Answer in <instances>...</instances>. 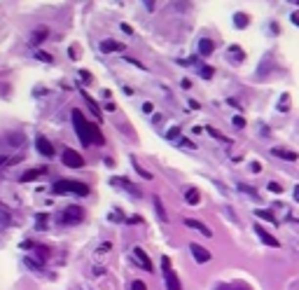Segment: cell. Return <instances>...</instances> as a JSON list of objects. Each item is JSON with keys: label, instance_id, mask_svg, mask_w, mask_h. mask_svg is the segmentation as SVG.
<instances>
[{"label": "cell", "instance_id": "cell-1", "mask_svg": "<svg viewBox=\"0 0 299 290\" xmlns=\"http://www.w3.org/2000/svg\"><path fill=\"white\" fill-rule=\"evenodd\" d=\"M54 192L56 194L73 192V194H80V197H86L89 194V185L77 183V180H59V183H54Z\"/></svg>", "mask_w": 299, "mask_h": 290}, {"label": "cell", "instance_id": "cell-2", "mask_svg": "<svg viewBox=\"0 0 299 290\" xmlns=\"http://www.w3.org/2000/svg\"><path fill=\"white\" fill-rule=\"evenodd\" d=\"M73 124L75 131H77V138L82 140V145H91V138H89V122L85 119V115L80 110H73Z\"/></svg>", "mask_w": 299, "mask_h": 290}, {"label": "cell", "instance_id": "cell-3", "mask_svg": "<svg viewBox=\"0 0 299 290\" xmlns=\"http://www.w3.org/2000/svg\"><path fill=\"white\" fill-rule=\"evenodd\" d=\"M164 276H166V288H169V290H182V286H180V281H178V276L173 274L171 260H169V258H164Z\"/></svg>", "mask_w": 299, "mask_h": 290}, {"label": "cell", "instance_id": "cell-4", "mask_svg": "<svg viewBox=\"0 0 299 290\" xmlns=\"http://www.w3.org/2000/svg\"><path fill=\"white\" fill-rule=\"evenodd\" d=\"M64 164L65 166H70V169H82L85 166V159H82V155L80 152H75V150H70V148H65L64 150Z\"/></svg>", "mask_w": 299, "mask_h": 290}, {"label": "cell", "instance_id": "cell-5", "mask_svg": "<svg viewBox=\"0 0 299 290\" xmlns=\"http://www.w3.org/2000/svg\"><path fill=\"white\" fill-rule=\"evenodd\" d=\"M85 218V211L80 208V206H68L64 211V223L65 225H75V223H80Z\"/></svg>", "mask_w": 299, "mask_h": 290}, {"label": "cell", "instance_id": "cell-6", "mask_svg": "<svg viewBox=\"0 0 299 290\" xmlns=\"http://www.w3.org/2000/svg\"><path fill=\"white\" fill-rule=\"evenodd\" d=\"M35 148H38V152H40V155H44V157H52V155H54L52 143L44 138V136H38V138H35Z\"/></svg>", "mask_w": 299, "mask_h": 290}, {"label": "cell", "instance_id": "cell-7", "mask_svg": "<svg viewBox=\"0 0 299 290\" xmlns=\"http://www.w3.org/2000/svg\"><path fill=\"white\" fill-rule=\"evenodd\" d=\"M190 250H192V255H194V260H196V262H208V260H211V253H208V250H206V248H201L199 246V244H190Z\"/></svg>", "mask_w": 299, "mask_h": 290}, {"label": "cell", "instance_id": "cell-8", "mask_svg": "<svg viewBox=\"0 0 299 290\" xmlns=\"http://www.w3.org/2000/svg\"><path fill=\"white\" fill-rule=\"evenodd\" d=\"M133 255H136V258H138V262H140V267L143 269H148V271H152V260L148 258V253H145V250H143V248H133Z\"/></svg>", "mask_w": 299, "mask_h": 290}, {"label": "cell", "instance_id": "cell-9", "mask_svg": "<svg viewBox=\"0 0 299 290\" xmlns=\"http://www.w3.org/2000/svg\"><path fill=\"white\" fill-rule=\"evenodd\" d=\"M255 232H257V237L262 239V241H264L267 246H271V248H278V246H280V244H278V239H274V237H271V234L267 232V229H262L259 225L255 227Z\"/></svg>", "mask_w": 299, "mask_h": 290}, {"label": "cell", "instance_id": "cell-10", "mask_svg": "<svg viewBox=\"0 0 299 290\" xmlns=\"http://www.w3.org/2000/svg\"><path fill=\"white\" fill-rule=\"evenodd\" d=\"M213 49H215V43L211 38H203L201 43H199V54H201V56H211Z\"/></svg>", "mask_w": 299, "mask_h": 290}, {"label": "cell", "instance_id": "cell-11", "mask_svg": "<svg viewBox=\"0 0 299 290\" xmlns=\"http://www.w3.org/2000/svg\"><path fill=\"white\" fill-rule=\"evenodd\" d=\"M185 225L192 227V229H199V232H201V234H206V237H213V232H211V229H208L206 225H201L199 220H192V218H187V220H185Z\"/></svg>", "mask_w": 299, "mask_h": 290}, {"label": "cell", "instance_id": "cell-12", "mask_svg": "<svg viewBox=\"0 0 299 290\" xmlns=\"http://www.w3.org/2000/svg\"><path fill=\"white\" fill-rule=\"evenodd\" d=\"M101 49H103V52H124L127 47L122 43H115V40H106V43L101 45Z\"/></svg>", "mask_w": 299, "mask_h": 290}, {"label": "cell", "instance_id": "cell-13", "mask_svg": "<svg viewBox=\"0 0 299 290\" xmlns=\"http://www.w3.org/2000/svg\"><path fill=\"white\" fill-rule=\"evenodd\" d=\"M274 155H276V157H280V159H288V161H295L299 157L297 152H290V150H283V148H274Z\"/></svg>", "mask_w": 299, "mask_h": 290}, {"label": "cell", "instance_id": "cell-14", "mask_svg": "<svg viewBox=\"0 0 299 290\" xmlns=\"http://www.w3.org/2000/svg\"><path fill=\"white\" fill-rule=\"evenodd\" d=\"M47 35H49L47 28H35V31H33V38H31V45H40Z\"/></svg>", "mask_w": 299, "mask_h": 290}, {"label": "cell", "instance_id": "cell-15", "mask_svg": "<svg viewBox=\"0 0 299 290\" xmlns=\"http://www.w3.org/2000/svg\"><path fill=\"white\" fill-rule=\"evenodd\" d=\"M248 23H250V17H248V14H243V12L234 14V26L236 28H246Z\"/></svg>", "mask_w": 299, "mask_h": 290}, {"label": "cell", "instance_id": "cell-16", "mask_svg": "<svg viewBox=\"0 0 299 290\" xmlns=\"http://www.w3.org/2000/svg\"><path fill=\"white\" fill-rule=\"evenodd\" d=\"M185 199H187V204L196 206V204H199V199H201V194H199V190L190 187V190H187V194H185Z\"/></svg>", "mask_w": 299, "mask_h": 290}, {"label": "cell", "instance_id": "cell-17", "mask_svg": "<svg viewBox=\"0 0 299 290\" xmlns=\"http://www.w3.org/2000/svg\"><path fill=\"white\" fill-rule=\"evenodd\" d=\"M47 171V169H33V171H26L21 176V183H28V180H35L38 176H43V173Z\"/></svg>", "mask_w": 299, "mask_h": 290}, {"label": "cell", "instance_id": "cell-18", "mask_svg": "<svg viewBox=\"0 0 299 290\" xmlns=\"http://www.w3.org/2000/svg\"><path fill=\"white\" fill-rule=\"evenodd\" d=\"M154 208H157V215H159L161 220L166 223V220H169V215H166V211H164V204H161L159 197H154Z\"/></svg>", "mask_w": 299, "mask_h": 290}, {"label": "cell", "instance_id": "cell-19", "mask_svg": "<svg viewBox=\"0 0 299 290\" xmlns=\"http://www.w3.org/2000/svg\"><path fill=\"white\" fill-rule=\"evenodd\" d=\"M131 290H148V286H145L143 281H133V283H131Z\"/></svg>", "mask_w": 299, "mask_h": 290}, {"label": "cell", "instance_id": "cell-20", "mask_svg": "<svg viewBox=\"0 0 299 290\" xmlns=\"http://www.w3.org/2000/svg\"><path fill=\"white\" fill-rule=\"evenodd\" d=\"M257 215H259V218H264V220H269V223H274V215L267 213V211H257Z\"/></svg>", "mask_w": 299, "mask_h": 290}, {"label": "cell", "instance_id": "cell-21", "mask_svg": "<svg viewBox=\"0 0 299 290\" xmlns=\"http://www.w3.org/2000/svg\"><path fill=\"white\" fill-rule=\"evenodd\" d=\"M213 73H215V70L211 68V66H206V68L201 70V75H203V77H213Z\"/></svg>", "mask_w": 299, "mask_h": 290}, {"label": "cell", "instance_id": "cell-22", "mask_svg": "<svg viewBox=\"0 0 299 290\" xmlns=\"http://www.w3.org/2000/svg\"><path fill=\"white\" fill-rule=\"evenodd\" d=\"M234 127L243 129V127H246V119H243V117H234Z\"/></svg>", "mask_w": 299, "mask_h": 290}, {"label": "cell", "instance_id": "cell-23", "mask_svg": "<svg viewBox=\"0 0 299 290\" xmlns=\"http://www.w3.org/2000/svg\"><path fill=\"white\" fill-rule=\"evenodd\" d=\"M269 190H271V192H283V187H280V185H278V183H269Z\"/></svg>", "mask_w": 299, "mask_h": 290}, {"label": "cell", "instance_id": "cell-24", "mask_svg": "<svg viewBox=\"0 0 299 290\" xmlns=\"http://www.w3.org/2000/svg\"><path fill=\"white\" fill-rule=\"evenodd\" d=\"M38 59H43V61H47V64L52 61V56H49V54H44V52H38Z\"/></svg>", "mask_w": 299, "mask_h": 290}, {"label": "cell", "instance_id": "cell-25", "mask_svg": "<svg viewBox=\"0 0 299 290\" xmlns=\"http://www.w3.org/2000/svg\"><path fill=\"white\" fill-rule=\"evenodd\" d=\"M44 220H47L44 215H38V229H44Z\"/></svg>", "mask_w": 299, "mask_h": 290}, {"label": "cell", "instance_id": "cell-26", "mask_svg": "<svg viewBox=\"0 0 299 290\" xmlns=\"http://www.w3.org/2000/svg\"><path fill=\"white\" fill-rule=\"evenodd\" d=\"M220 290H243L241 286H227V288H220Z\"/></svg>", "mask_w": 299, "mask_h": 290}, {"label": "cell", "instance_id": "cell-27", "mask_svg": "<svg viewBox=\"0 0 299 290\" xmlns=\"http://www.w3.org/2000/svg\"><path fill=\"white\" fill-rule=\"evenodd\" d=\"M122 31H124V33H133V31H131V26H128V23H122Z\"/></svg>", "mask_w": 299, "mask_h": 290}, {"label": "cell", "instance_id": "cell-28", "mask_svg": "<svg viewBox=\"0 0 299 290\" xmlns=\"http://www.w3.org/2000/svg\"><path fill=\"white\" fill-rule=\"evenodd\" d=\"M80 73H82V77H85V82H89V80H91V75H89L86 70H80Z\"/></svg>", "mask_w": 299, "mask_h": 290}, {"label": "cell", "instance_id": "cell-29", "mask_svg": "<svg viewBox=\"0 0 299 290\" xmlns=\"http://www.w3.org/2000/svg\"><path fill=\"white\" fill-rule=\"evenodd\" d=\"M292 23H295V26H299V12H297V14H292Z\"/></svg>", "mask_w": 299, "mask_h": 290}, {"label": "cell", "instance_id": "cell-30", "mask_svg": "<svg viewBox=\"0 0 299 290\" xmlns=\"http://www.w3.org/2000/svg\"><path fill=\"white\" fill-rule=\"evenodd\" d=\"M145 7H148V10H152V7H154V0H145Z\"/></svg>", "mask_w": 299, "mask_h": 290}, {"label": "cell", "instance_id": "cell-31", "mask_svg": "<svg viewBox=\"0 0 299 290\" xmlns=\"http://www.w3.org/2000/svg\"><path fill=\"white\" fill-rule=\"evenodd\" d=\"M295 199L299 201V187H295Z\"/></svg>", "mask_w": 299, "mask_h": 290}, {"label": "cell", "instance_id": "cell-32", "mask_svg": "<svg viewBox=\"0 0 299 290\" xmlns=\"http://www.w3.org/2000/svg\"><path fill=\"white\" fill-rule=\"evenodd\" d=\"M5 161H7V157H0V166H2V164H5Z\"/></svg>", "mask_w": 299, "mask_h": 290}, {"label": "cell", "instance_id": "cell-33", "mask_svg": "<svg viewBox=\"0 0 299 290\" xmlns=\"http://www.w3.org/2000/svg\"><path fill=\"white\" fill-rule=\"evenodd\" d=\"M292 2H299V0H292Z\"/></svg>", "mask_w": 299, "mask_h": 290}]
</instances>
